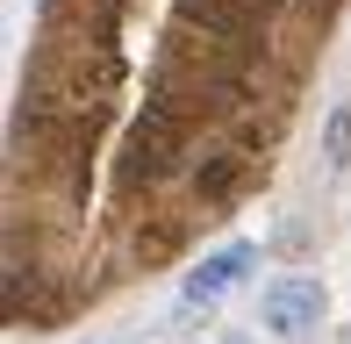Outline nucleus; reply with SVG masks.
<instances>
[{"label": "nucleus", "instance_id": "1", "mask_svg": "<svg viewBox=\"0 0 351 344\" xmlns=\"http://www.w3.org/2000/svg\"><path fill=\"white\" fill-rule=\"evenodd\" d=\"M323 280L315 273H287L273 280V287L258 294V316H265V330L273 337H315V323H323Z\"/></svg>", "mask_w": 351, "mask_h": 344}, {"label": "nucleus", "instance_id": "2", "mask_svg": "<svg viewBox=\"0 0 351 344\" xmlns=\"http://www.w3.org/2000/svg\"><path fill=\"white\" fill-rule=\"evenodd\" d=\"M251 265H258V244H222L215 258H201V273H186V294H180V302H186V308L222 302V294H230L237 280L251 273Z\"/></svg>", "mask_w": 351, "mask_h": 344}, {"label": "nucleus", "instance_id": "4", "mask_svg": "<svg viewBox=\"0 0 351 344\" xmlns=\"http://www.w3.org/2000/svg\"><path fill=\"white\" fill-rule=\"evenodd\" d=\"M180 22H201L222 43H251V36H258V22H251L237 0H180Z\"/></svg>", "mask_w": 351, "mask_h": 344}, {"label": "nucleus", "instance_id": "5", "mask_svg": "<svg viewBox=\"0 0 351 344\" xmlns=\"http://www.w3.org/2000/svg\"><path fill=\"white\" fill-rule=\"evenodd\" d=\"M323 158H330V165H337V172L351 165V101L337 108V115H330V136H323Z\"/></svg>", "mask_w": 351, "mask_h": 344}, {"label": "nucleus", "instance_id": "3", "mask_svg": "<svg viewBox=\"0 0 351 344\" xmlns=\"http://www.w3.org/2000/svg\"><path fill=\"white\" fill-rule=\"evenodd\" d=\"M172 158H180V122H172V108H151L130 136V172L158 180V172H172Z\"/></svg>", "mask_w": 351, "mask_h": 344}, {"label": "nucleus", "instance_id": "6", "mask_svg": "<svg viewBox=\"0 0 351 344\" xmlns=\"http://www.w3.org/2000/svg\"><path fill=\"white\" fill-rule=\"evenodd\" d=\"M230 180H237V158H215V165H208V180H201V194H222Z\"/></svg>", "mask_w": 351, "mask_h": 344}]
</instances>
